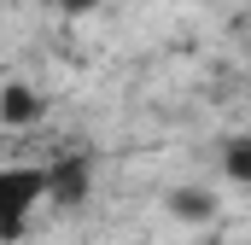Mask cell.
I'll return each mask as SVG.
<instances>
[{"label":"cell","instance_id":"obj_3","mask_svg":"<svg viewBox=\"0 0 251 245\" xmlns=\"http://www.w3.org/2000/svg\"><path fill=\"white\" fill-rule=\"evenodd\" d=\"M35 117H41V99L24 82H6L0 88V122H35Z\"/></svg>","mask_w":251,"mask_h":245},{"label":"cell","instance_id":"obj_4","mask_svg":"<svg viewBox=\"0 0 251 245\" xmlns=\"http://www.w3.org/2000/svg\"><path fill=\"white\" fill-rule=\"evenodd\" d=\"M170 216H181V222H210V216H216V198H210L204 187H176V193H170Z\"/></svg>","mask_w":251,"mask_h":245},{"label":"cell","instance_id":"obj_6","mask_svg":"<svg viewBox=\"0 0 251 245\" xmlns=\"http://www.w3.org/2000/svg\"><path fill=\"white\" fill-rule=\"evenodd\" d=\"M64 12H94V6H105V0H59Z\"/></svg>","mask_w":251,"mask_h":245},{"label":"cell","instance_id":"obj_1","mask_svg":"<svg viewBox=\"0 0 251 245\" xmlns=\"http://www.w3.org/2000/svg\"><path fill=\"white\" fill-rule=\"evenodd\" d=\"M47 198V170H0V240H18Z\"/></svg>","mask_w":251,"mask_h":245},{"label":"cell","instance_id":"obj_2","mask_svg":"<svg viewBox=\"0 0 251 245\" xmlns=\"http://www.w3.org/2000/svg\"><path fill=\"white\" fill-rule=\"evenodd\" d=\"M88 193H94V164H88L82 152L47 164V198H53V204H82Z\"/></svg>","mask_w":251,"mask_h":245},{"label":"cell","instance_id":"obj_5","mask_svg":"<svg viewBox=\"0 0 251 245\" xmlns=\"http://www.w3.org/2000/svg\"><path fill=\"white\" fill-rule=\"evenodd\" d=\"M222 170H228L240 187H251V134H234V140L222 146Z\"/></svg>","mask_w":251,"mask_h":245}]
</instances>
